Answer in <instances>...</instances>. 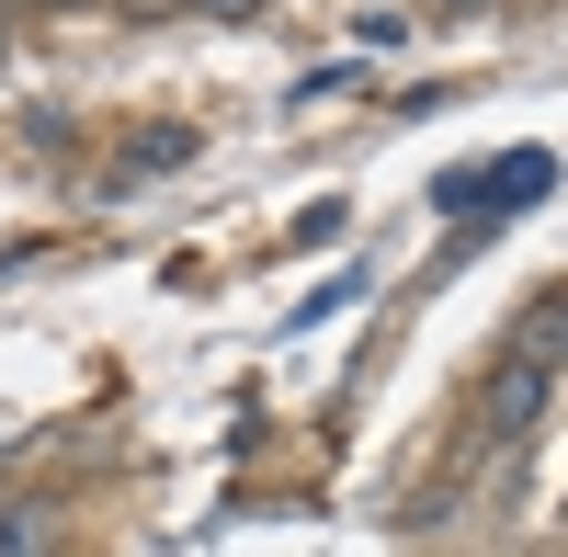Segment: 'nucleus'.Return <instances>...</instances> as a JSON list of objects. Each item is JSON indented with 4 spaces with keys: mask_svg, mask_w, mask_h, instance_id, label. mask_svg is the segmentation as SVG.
Returning a JSON list of instances; mask_svg holds the SVG:
<instances>
[{
    "mask_svg": "<svg viewBox=\"0 0 568 557\" xmlns=\"http://www.w3.org/2000/svg\"><path fill=\"white\" fill-rule=\"evenodd\" d=\"M58 535H45V513H0V557H45Z\"/></svg>",
    "mask_w": 568,
    "mask_h": 557,
    "instance_id": "4",
    "label": "nucleus"
},
{
    "mask_svg": "<svg viewBox=\"0 0 568 557\" xmlns=\"http://www.w3.org/2000/svg\"><path fill=\"white\" fill-rule=\"evenodd\" d=\"M125 12H171V0H125Z\"/></svg>",
    "mask_w": 568,
    "mask_h": 557,
    "instance_id": "5",
    "label": "nucleus"
},
{
    "mask_svg": "<svg viewBox=\"0 0 568 557\" xmlns=\"http://www.w3.org/2000/svg\"><path fill=\"white\" fill-rule=\"evenodd\" d=\"M546 182H557V160L546 149H524V160H478V171H444V216H511V205H535L546 194Z\"/></svg>",
    "mask_w": 568,
    "mask_h": 557,
    "instance_id": "1",
    "label": "nucleus"
},
{
    "mask_svg": "<svg viewBox=\"0 0 568 557\" xmlns=\"http://www.w3.org/2000/svg\"><path fill=\"white\" fill-rule=\"evenodd\" d=\"M511 364H535V376H557V364H568V285H546L524 318H511Z\"/></svg>",
    "mask_w": 568,
    "mask_h": 557,
    "instance_id": "3",
    "label": "nucleus"
},
{
    "mask_svg": "<svg viewBox=\"0 0 568 557\" xmlns=\"http://www.w3.org/2000/svg\"><path fill=\"white\" fill-rule=\"evenodd\" d=\"M535 409H546V376L500 353V376L478 387V444H500V433H535Z\"/></svg>",
    "mask_w": 568,
    "mask_h": 557,
    "instance_id": "2",
    "label": "nucleus"
}]
</instances>
